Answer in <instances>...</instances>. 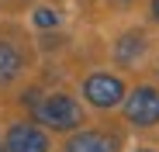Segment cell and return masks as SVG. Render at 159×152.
<instances>
[{
    "mask_svg": "<svg viewBox=\"0 0 159 152\" xmlns=\"http://www.w3.org/2000/svg\"><path fill=\"white\" fill-rule=\"evenodd\" d=\"M0 152H7V145H0Z\"/></svg>",
    "mask_w": 159,
    "mask_h": 152,
    "instance_id": "10",
    "label": "cell"
},
{
    "mask_svg": "<svg viewBox=\"0 0 159 152\" xmlns=\"http://www.w3.org/2000/svg\"><path fill=\"white\" fill-rule=\"evenodd\" d=\"M7 152H48V138L35 124H14L7 132Z\"/></svg>",
    "mask_w": 159,
    "mask_h": 152,
    "instance_id": "4",
    "label": "cell"
},
{
    "mask_svg": "<svg viewBox=\"0 0 159 152\" xmlns=\"http://www.w3.org/2000/svg\"><path fill=\"white\" fill-rule=\"evenodd\" d=\"M35 24H42V28H52V24H59V14L52 7H38L35 11Z\"/></svg>",
    "mask_w": 159,
    "mask_h": 152,
    "instance_id": "8",
    "label": "cell"
},
{
    "mask_svg": "<svg viewBox=\"0 0 159 152\" xmlns=\"http://www.w3.org/2000/svg\"><path fill=\"white\" fill-rule=\"evenodd\" d=\"M125 118L139 128H149V124H159V90L152 87H139L125 100Z\"/></svg>",
    "mask_w": 159,
    "mask_h": 152,
    "instance_id": "2",
    "label": "cell"
},
{
    "mask_svg": "<svg viewBox=\"0 0 159 152\" xmlns=\"http://www.w3.org/2000/svg\"><path fill=\"white\" fill-rule=\"evenodd\" d=\"M21 69V56H17V48L7 45V42H0V83H7L11 76H17Z\"/></svg>",
    "mask_w": 159,
    "mask_h": 152,
    "instance_id": "6",
    "label": "cell"
},
{
    "mask_svg": "<svg viewBox=\"0 0 159 152\" xmlns=\"http://www.w3.org/2000/svg\"><path fill=\"white\" fill-rule=\"evenodd\" d=\"M83 93H87V100L93 107H114L125 97V83L111 73H93L87 80V87H83Z\"/></svg>",
    "mask_w": 159,
    "mask_h": 152,
    "instance_id": "3",
    "label": "cell"
},
{
    "mask_svg": "<svg viewBox=\"0 0 159 152\" xmlns=\"http://www.w3.org/2000/svg\"><path fill=\"white\" fill-rule=\"evenodd\" d=\"M142 35H125L121 38V45H118V59H125V62H131L135 56H142Z\"/></svg>",
    "mask_w": 159,
    "mask_h": 152,
    "instance_id": "7",
    "label": "cell"
},
{
    "mask_svg": "<svg viewBox=\"0 0 159 152\" xmlns=\"http://www.w3.org/2000/svg\"><path fill=\"white\" fill-rule=\"evenodd\" d=\"M152 14H156V21H159V0H152Z\"/></svg>",
    "mask_w": 159,
    "mask_h": 152,
    "instance_id": "9",
    "label": "cell"
},
{
    "mask_svg": "<svg viewBox=\"0 0 159 152\" xmlns=\"http://www.w3.org/2000/svg\"><path fill=\"white\" fill-rule=\"evenodd\" d=\"M35 114H38L42 124H48V128H56V132H73L76 124L83 121V107H80L73 97H66V93L45 97L42 104H35Z\"/></svg>",
    "mask_w": 159,
    "mask_h": 152,
    "instance_id": "1",
    "label": "cell"
},
{
    "mask_svg": "<svg viewBox=\"0 0 159 152\" xmlns=\"http://www.w3.org/2000/svg\"><path fill=\"white\" fill-rule=\"evenodd\" d=\"M66 152H111V142L97 132H80V135L69 138Z\"/></svg>",
    "mask_w": 159,
    "mask_h": 152,
    "instance_id": "5",
    "label": "cell"
},
{
    "mask_svg": "<svg viewBox=\"0 0 159 152\" xmlns=\"http://www.w3.org/2000/svg\"><path fill=\"white\" fill-rule=\"evenodd\" d=\"M139 152H152V149H139Z\"/></svg>",
    "mask_w": 159,
    "mask_h": 152,
    "instance_id": "11",
    "label": "cell"
}]
</instances>
